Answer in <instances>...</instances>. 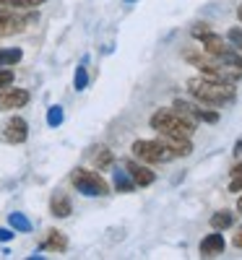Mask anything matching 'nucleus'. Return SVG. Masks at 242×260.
Segmentation results:
<instances>
[{"label":"nucleus","mask_w":242,"mask_h":260,"mask_svg":"<svg viewBox=\"0 0 242 260\" xmlns=\"http://www.w3.org/2000/svg\"><path fill=\"white\" fill-rule=\"evenodd\" d=\"M32 21H34V16H18L16 11H0V39L21 34Z\"/></svg>","instance_id":"1a4fd4ad"},{"label":"nucleus","mask_w":242,"mask_h":260,"mask_svg":"<svg viewBox=\"0 0 242 260\" xmlns=\"http://www.w3.org/2000/svg\"><path fill=\"white\" fill-rule=\"evenodd\" d=\"M172 107L180 115H185L188 120H193V122H206V125H216L219 122V112L214 110V107L208 110V107L198 104V102H188V99H174Z\"/></svg>","instance_id":"423d86ee"},{"label":"nucleus","mask_w":242,"mask_h":260,"mask_svg":"<svg viewBox=\"0 0 242 260\" xmlns=\"http://www.w3.org/2000/svg\"><path fill=\"white\" fill-rule=\"evenodd\" d=\"M50 213L55 216V219H68V216L73 213V203L65 192H52L50 198Z\"/></svg>","instance_id":"ddd939ff"},{"label":"nucleus","mask_w":242,"mask_h":260,"mask_svg":"<svg viewBox=\"0 0 242 260\" xmlns=\"http://www.w3.org/2000/svg\"><path fill=\"white\" fill-rule=\"evenodd\" d=\"M21 57H24V52H21L18 47L0 50V68H13V65L21 62Z\"/></svg>","instance_id":"aec40b11"},{"label":"nucleus","mask_w":242,"mask_h":260,"mask_svg":"<svg viewBox=\"0 0 242 260\" xmlns=\"http://www.w3.org/2000/svg\"><path fill=\"white\" fill-rule=\"evenodd\" d=\"M232 245H234L237 250H242V229H237V234H234V240H232Z\"/></svg>","instance_id":"cd10ccee"},{"label":"nucleus","mask_w":242,"mask_h":260,"mask_svg":"<svg viewBox=\"0 0 242 260\" xmlns=\"http://www.w3.org/2000/svg\"><path fill=\"white\" fill-rule=\"evenodd\" d=\"M71 182L81 195H86V198H104V195H109V182L99 175V169L76 167L71 172Z\"/></svg>","instance_id":"20e7f679"},{"label":"nucleus","mask_w":242,"mask_h":260,"mask_svg":"<svg viewBox=\"0 0 242 260\" xmlns=\"http://www.w3.org/2000/svg\"><path fill=\"white\" fill-rule=\"evenodd\" d=\"M237 213H242V195L237 198Z\"/></svg>","instance_id":"c85d7f7f"},{"label":"nucleus","mask_w":242,"mask_h":260,"mask_svg":"<svg viewBox=\"0 0 242 260\" xmlns=\"http://www.w3.org/2000/svg\"><path fill=\"white\" fill-rule=\"evenodd\" d=\"M125 3H136V0H125Z\"/></svg>","instance_id":"7c9ffc66"},{"label":"nucleus","mask_w":242,"mask_h":260,"mask_svg":"<svg viewBox=\"0 0 242 260\" xmlns=\"http://www.w3.org/2000/svg\"><path fill=\"white\" fill-rule=\"evenodd\" d=\"M125 172L130 175V180L136 182V187H148V185L157 182V172L143 161H136V159L125 161Z\"/></svg>","instance_id":"9d476101"},{"label":"nucleus","mask_w":242,"mask_h":260,"mask_svg":"<svg viewBox=\"0 0 242 260\" xmlns=\"http://www.w3.org/2000/svg\"><path fill=\"white\" fill-rule=\"evenodd\" d=\"M32 99V94L26 89H13V86H6L0 89V110H21L26 107Z\"/></svg>","instance_id":"9b49d317"},{"label":"nucleus","mask_w":242,"mask_h":260,"mask_svg":"<svg viewBox=\"0 0 242 260\" xmlns=\"http://www.w3.org/2000/svg\"><path fill=\"white\" fill-rule=\"evenodd\" d=\"M237 18H239V24H242V6L237 8Z\"/></svg>","instance_id":"c756f323"},{"label":"nucleus","mask_w":242,"mask_h":260,"mask_svg":"<svg viewBox=\"0 0 242 260\" xmlns=\"http://www.w3.org/2000/svg\"><path fill=\"white\" fill-rule=\"evenodd\" d=\"M13 234H16V232H13L11 226H0V242H11Z\"/></svg>","instance_id":"bb28decb"},{"label":"nucleus","mask_w":242,"mask_h":260,"mask_svg":"<svg viewBox=\"0 0 242 260\" xmlns=\"http://www.w3.org/2000/svg\"><path fill=\"white\" fill-rule=\"evenodd\" d=\"M229 192H242V175H232V182H229Z\"/></svg>","instance_id":"a878e982"},{"label":"nucleus","mask_w":242,"mask_h":260,"mask_svg":"<svg viewBox=\"0 0 242 260\" xmlns=\"http://www.w3.org/2000/svg\"><path fill=\"white\" fill-rule=\"evenodd\" d=\"M29 138V122L21 117V115H13L3 122V127H0V141H6L11 146H21L26 143Z\"/></svg>","instance_id":"6e6552de"},{"label":"nucleus","mask_w":242,"mask_h":260,"mask_svg":"<svg viewBox=\"0 0 242 260\" xmlns=\"http://www.w3.org/2000/svg\"><path fill=\"white\" fill-rule=\"evenodd\" d=\"M159 138L169 146V151L174 154V159L193 154V141H190V138H183V136H159Z\"/></svg>","instance_id":"4468645a"},{"label":"nucleus","mask_w":242,"mask_h":260,"mask_svg":"<svg viewBox=\"0 0 242 260\" xmlns=\"http://www.w3.org/2000/svg\"><path fill=\"white\" fill-rule=\"evenodd\" d=\"M47 0H0V11H37Z\"/></svg>","instance_id":"f3484780"},{"label":"nucleus","mask_w":242,"mask_h":260,"mask_svg":"<svg viewBox=\"0 0 242 260\" xmlns=\"http://www.w3.org/2000/svg\"><path fill=\"white\" fill-rule=\"evenodd\" d=\"M195 39H201V50H203V52H208L211 57L224 60V62H227V57L234 52V47L229 45V39L222 37V34H216V31H211V29H206L203 34H198Z\"/></svg>","instance_id":"0eeeda50"},{"label":"nucleus","mask_w":242,"mask_h":260,"mask_svg":"<svg viewBox=\"0 0 242 260\" xmlns=\"http://www.w3.org/2000/svg\"><path fill=\"white\" fill-rule=\"evenodd\" d=\"M227 39H229V45H232L237 52H242V29H239V26H232L229 34H227Z\"/></svg>","instance_id":"b1692460"},{"label":"nucleus","mask_w":242,"mask_h":260,"mask_svg":"<svg viewBox=\"0 0 242 260\" xmlns=\"http://www.w3.org/2000/svg\"><path fill=\"white\" fill-rule=\"evenodd\" d=\"M8 226H11L13 232H32V221L26 219L24 213H18V211L8 216Z\"/></svg>","instance_id":"412c9836"},{"label":"nucleus","mask_w":242,"mask_h":260,"mask_svg":"<svg viewBox=\"0 0 242 260\" xmlns=\"http://www.w3.org/2000/svg\"><path fill=\"white\" fill-rule=\"evenodd\" d=\"M42 247L47 252H65L68 250V237L60 229H47V237H45V242H42Z\"/></svg>","instance_id":"dca6fc26"},{"label":"nucleus","mask_w":242,"mask_h":260,"mask_svg":"<svg viewBox=\"0 0 242 260\" xmlns=\"http://www.w3.org/2000/svg\"><path fill=\"white\" fill-rule=\"evenodd\" d=\"M92 164H94V169L107 172V169H112V164H115V154L107 146H94L92 148Z\"/></svg>","instance_id":"2eb2a0df"},{"label":"nucleus","mask_w":242,"mask_h":260,"mask_svg":"<svg viewBox=\"0 0 242 260\" xmlns=\"http://www.w3.org/2000/svg\"><path fill=\"white\" fill-rule=\"evenodd\" d=\"M188 91H190V96H193L198 104L214 107V110H222V107L237 102L234 86H229V83H219V81H211V78H203V76H193V78H188Z\"/></svg>","instance_id":"f257e3e1"},{"label":"nucleus","mask_w":242,"mask_h":260,"mask_svg":"<svg viewBox=\"0 0 242 260\" xmlns=\"http://www.w3.org/2000/svg\"><path fill=\"white\" fill-rule=\"evenodd\" d=\"M112 185H115L117 192H133L136 190V182L130 180V175H128L125 169H115L112 172Z\"/></svg>","instance_id":"6ab92c4d"},{"label":"nucleus","mask_w":242,"mask_h":260,"mask_svg":"<svg viewBox=\"0 0 242 260\" xmlns=\"http://www.w3.org/2000/svg\"><path fill=\"white\" fill-rule=\"evenodd\" d=\"M190 65H195L201 71L203 78H211V81H219V83H229V86H237L242 81V71L232 62H224L219 57H211L208 52H185L183 55Z\"/></svg>","instance_id":"f03ea898"},{"label":"nucleus","mask_w":242,"mask_h":260,"mask_svg":"<svg viewBox=\"0 0 242 260\" xmlns=\"http://www.w3.org/2000/svg\"><path fill=\"white\" fill-rule=\"evenodd\" d=\"M208 224H211V229H216V232H227V229L234 226V213L227 211V208H222V211H216V213L211 216Z\"/></svg>","instance_id":"a211bd4d"},{"label":"nucleus","mask_w":242,"mask_h":260,"mask_svg":"<svg viewBox=\"0 0 242 260\" xmlns=\"http://www.w3.org/2000/svg\"><path fill=\"white\" fill-rule=\"evenodd\" d=\"M73 86H76V91H83L86 86H89V73H86V65H78V68H76Z\"/></svg>","instance_id":"5701e85b"},{"label":"nucleus","mask_w":242,"mask_h":260,"mask_svg":"<svg viewBox=\"0 0 242 260\" xmlns=\"http://www.w3.org/2000/svg\"><path fill=\"white\" fill-rule=\"evenodd\" d=\"M148 125H151V130H157L159 136H183V138H193L195 127H198V122L180 115L174 107H169V110H157L151 115Z\"/></svg>","instance_id":"7ed1b4c3"},{"label":"nucleus","mask_w":242,"mask_h":260,"mask_svg":"<svg viewBox=\"0 0 242 260\" xmlns=\"http://www.w3.org/2000/svg\"><path fill=\"white\" fill-rule=\"evenodd\" d=\"M224 247H227L224 234L214 229L211 234H206L203 240H201V245H198V252H201L203 257H214V255H222V252H224Z\"/></svg>","instance_id":"f8f14e48"},{"label":"nucleus","mask_w":242,"mask_h":260,"mask_svg":"<svg viewBox=\"0 0 242 260\" xmlns=\"http://www.w3.org/2000/svg\"><path fill=\"white\" fill-rule=\"evenodd\" d=\"M130 151H133V156L143 164H167V161L174 159V154L169 151V146L162 138H151V141L141 138V141H136L133 146H130Z\"/></svg>","instance_id":"39448f33"},{"label":"nucleus","mask_w":242,"mask_h":260,"mask_svg":"<svg viewBox=\"0 0 242 260\" xmlns=\"http://www.w3.org/2000/svg\"><path fill=\"white\" fill-rule=\"evenodd\" d=\"M63 120H65L63 107H60V104H52L50 110H47V125H50V127H60V125H63Z\"/></svg>","instance_id":"4be33fe9"},{"label":"nucleus","mask_w":242,"mask_h":260,"mask_svg":"<svg viewBox=\"0 0 242 260\" xmlns=\"http://www.w3.org/2000/svg\"><path fill=\"white\" fill-rule=\"evenodd\" d=\"M13 81H16L13 68H0V89H6V86H13Z\"/></svg>","instance_id":"393cba45"}]
</instances>
